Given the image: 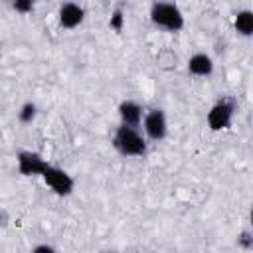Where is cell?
<instances>
[{
	"label": "cell",
	"mask_w": 253,
	"mask_h": 253,
	"mask_svg": "<svg viewBox=\"0 0 253 253\" xmlns=\"http://www.w3.org/2000/svg\"><path fill=\"white\" fill-rule=\"evenodd\" d=\"M150 22L166 32H180L184 28V14L176 4L170 2H154L150 6Z\"/></svg>",
	"instance_id": "1"
},
{
	"label": "cell",
	"mask_w": 253,
	"mask_h": 253,
	"mask_svg": "<svg viewBox=\"0 0 253 253\" xmlns=\"http://www.w3.org/2000/svg\"><path fill=\"white\" fill-rule=\"evenodd\" d=\"M113 146L123 156H144L146 154V140L144 136L130 126H119L113 134Z\"/></svg>",
	"instance_id": "2"
},
{
	"label": "cell",
	"mask_w": 253,
	"mask_h": 253,
	"mask_svg": "<svg viewBox=\"0 0 253 253\" xmlns=\"http://www.w3.org/2000/svg\"><path fill=\"white\" fill-rule=\"evenodd\" d=\"M233 115H235V105L231 101H217L208 111L206 121H208V126L211 130H223V128L231 126Z\"/></svg>",
	"instance_id": "3"
},
{
	"label": "cell",
	"mask_w": 253,
	"mask_h": 253,
	"mask_svg": "<svg viewBox=\"0 0 253 253\" xmlns=\"http://www.w3.org/2000/svg\"><path fill=\"white\" fill-rule=\"evenodd\" d=\"M42 178H43V182H45L57 196H69V194L73 192V186H75L73 178H71L65 170H61V168H57V166L47 164L45 170L42 172Z\"/></svg>",
	"instance_id": "4"
},
{
	"label": "cell",
	"mask_w": 253,
	"mask_h": 253,
	"mask_svg": "<svg viewBox=\"0 0 253 253\" xmlns=\"http://www.w3.org/2000/svg\"><path fill=\"white\" fill-rule=\"evenodd\" d=\"M142 128H144V134L158 142V140H164L166 138V132H168V123H166V115L162 109H152L148 111L144 117H142Z\"/></svg>",
	"instance_id": "5"
},
{
	"label": "cell",
	"mask_w": 253,
	"mask_h": 253,
	"mask_svg": "<svg viewBox=\"0 0 253 253\" xmlns=\"http://www.w3.org/2000/svg\"><path fill=\"white\" fill-rule=\"evenodd\" d=\"M16 160H18V172L24 176H36V174L42 176V172L47 166V162L38 152H30V150H20Z\"/></svg>",
	"instance_id": "6"
},
{
	"label": "cell",
	"mask_w": 253,
	"mask_h": 253,
	"mask_svg": "<svg viewBox=\"0 0 253 253\" xmlns=\"http://www.w3.org/2000/svg\"><path fill=\"white\" fill-rule=\"evenodd\" d=\"M57 18H59V26L61 28L73 30L83 22L85 10H83V6L75 4V2H65V4H61L59 12H57Z\"/></svg>",
	"instance_id": "7"
},
{
	"label": "cell",
	"mask_w": 253,
	"mask_h": 253,
	"mask_svg": "<svg viewBox=\"0 0 253 253\" xmlns=\"http://www.w3.org/2000/svg\"><path fill=\"white\" fill-rule=\"evenodd\" d=\"M119 117H121V125L123 126H130V128H136L140 123H142V107L136 103V101H121L119 105Z\"/></svg>",
	"instance_id": "8"
},
{
	"label": "cell",
	"mask_w": 253,
	"mask_h": 253,
	"mask_svg": "<svg viewBox=\"0 0 253 253\" xmlns=\"http://www.w3.org/2000/svg\"><path fill=\"white\" fill-rule=\"evenodd\" d=\"M188 71L194 77H210L213 73V59L208 53L198 51L188 59Z\"/></svg>",
	"instance_id": "9"
},
{
	"label": "cell",
	"mask_w": 253,
	"mask_h": 253,
	"mask_svg": "<svg viewBox=\"0 0 253 253\" xmlns=\"http://www.w3.org/2000/svg\"><path fill=\"white\" fill-rule=\"evenodd\" d=\"M233 26H235V32L243 38H249L253 34V12L251 10H241L237 12L235 20H233Z\"/></svg>",
	"instance_id": "10"
},
{
	"label": "cell",
	"mask_w": 253,
	"mask_h": 253,
	"mask_svg": "<svg viewBox=\"0 0 253 253\" xmlns=\"http://www.w3.org/2000/svg\"><path fill=\"white\" fill-rule=\"evenodd\" d=\"M36 115H38V107L34 103H24L18 111V121L24 123V125H30L36 119Z\"/></svg>",
	"instance_id": "11"
},
{
	"label": "cell",
	"mask_w": 253,
	"mask_h": 253,
	"mask_svg": "<svg viewBox=\"0 0 253 253\" xmlns=\"http://www.w3.org/2000/svg\"><path fill=\"white\" fill-rule=\"evenodd\" d=\"M109 26H111L113 30H117V32H121V28H123V14H121V10H117V12L113 14V18H111V22H109Z\"/></svg>",
	"instance_id": "12"
},
{
	"label": "cell",
	"mask_w": 253,
	"mask_h": 253,
	"mask_svg": "<svg viewBox=\"0 0 253 253\" xmlns=\"http://www.w3.org/2000/svg\"><path fill=\"white\" fill-rule=\"evenodd\" d=\"M14 10H18V12H22V14H28V12L34 10V4H32V2L18 0V2H14Z\"/></svg>",
	"instance_id": "13"
},
{
	"label": "cell",
	"mask_w": 253,
	"mask_h": 253,
	"mask_svg": "<svg viewBox=\"0 0 253 253\" xmlns=\"http://www.w3.org/2000/svg\"><path fill=\"white\" fill-rule=\"evenodd\" d=\"M237 243H239V247H243V249H251V235H249V231H243L241 237L237 239Z\"/></svg>",
	"instance_id": "14"
},
{
	"label": "cell",
	"mask_w": 253,
	"mask_h": 253,
	"mask_svg": "<svg viewBox=\"0 0 253 253\" xmlns=\"http://www.w3.org/2000/svg\"><path fill=\"white\" fill-rule=\"evenodd\" d=\"M32 253H57V251L51 245H47V243H40V245H36L32 249Z\"/></svg>",
	"instance_id": "15"
}]
</instances>
